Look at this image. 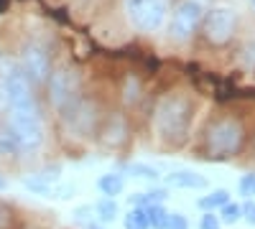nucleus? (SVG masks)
I'll return each mask as SVG.
<instances>
[{
    "instance_id": "obj_3",
    "label": "nucleus",
    "mask_w": 255,
    "mask_h": 229,
    "mask_svg": "<svg viewBox=\"0 0 255 229\" xmlns=\"http://www.w3.org/2000/svg\"><path fill=\"white\" fill-rule=\"evenodd\" d=\"M243 140H245L243 122L235 117H222L209 125V130L204 135V148H207L209 158L222 160V158L235 155L243 148Z\"/></svg>"
},
{
    "instance_id": "obj_4",
    "label": "nucleus",
    "mask_w": 255,
    "mask_h": 229,
    "mask_svg": "<svg viewBox=\"0 0 255 229\" xmlns=\"http://www.w3.org/2000/svg\"><path fill=\"white\" fill-rule=\"evenodd\" d=\"M123 5H125V13L130 18V23L145 33L161 28L163 18H166L163 0H123Z\"/></svg>"
},
{
    "instance_id": "obj_11",
    "label": "nucleus",
    "mask_w": 255,
    "mask_h": 229,
    "mask_svg": "<svg viewBox=\"0 0 255 229\" xmlns=\"http://www.w3.org/2000/svg\"><path fill=\"white\" fill-rule=\"evenodd\" d=\"M97 189L102 191V196L115 199V196H120L123 189H125V178H123L120 173H105V176H100V181H97Z\"/></svg>"
},
{
    "instance_id": "obj_7",
    "label": "nucleus",
    "mask_w": 255,
    "mask_h": 229,
    "mask_svg": "<svg viewBox=\"0 0 255 229\" xmlns=\"http://www.w3.org/2000/svg\"><path fill=\"white\" fill-rule=\"evenodd\" d=\"M0 94H3V102L8 107H18V105H23V102L33 99L31 81L20 67H13V64L5 67L3 79H0Z\"/></svg>"
},
{
    "instance_id": "obj_26",
    "label": "nucleus",
    "mask_w": 255,
    "mask_h": 229,
    "mask_svg": "<svg viewBox=\"0 0 255 229\" xmlns=\"http://www.w3.org/2000/svg\"><path fill=\"white\" fill-rule=\"evenodd\" d=\"M87 229H105V227H102V224H100V222H95V219H92V222H90V224H87Z\"/></svg>"
},
{
    "instance_id": "obj_12",
    "label": "nucleus",
    "mask_w": 255,
    "mask_h": 229,
    "mask_svg": "<svg viewBox=\"0 0 255 229\" xmlns=\"http://www.w3.org/2000/svg\"><path fill=\"white\" fill-rule=\"evenodd\" d=\"M227 201H230V191H227V189H215L212 194H207V196L199 199V209H204V212H217V209H222Z\"/></svg>"
},
{
    "instance_id": "obj_14",
    "label": "nucleus",
    "mask_w": 255,
    "mask_h": 229,
    "mask_svg": "<svg viewBox=\"0 0 255 229\" xmlns=\"http://www.w3.org/2000/svg\"><path fill=\"white\" fill-rule=\"evenodd\" d=\"M143 212H145L148 227L163 229V222H166V217H168V212L163 209V204H145V206H143Z\"/></svg>"
},
{
    "instance_id": "obj_2",
    "label": "nucleus",
    "mask_w": 255,
    "mask_h": 229,
    "mask_svg": "<svg viewBox=\"0 0 255 229\" xmlns=\"http://www.w3.org/2000/svg\"><path fill=\"white\" fill-rule=\"evenodd\" d=\"M10 130L20 151H36L44 143V117H41L36 97L18 107H10Z\"/></svg>"
},
{
    "instance_id": "obj_20",
    "label": "nucleus",
    "mask_w": 255,
    "mask_h": 229,
    "mask_svg": "<svg viewBox=\"0 0 255 229\" xmlns=\"http://www.w3.org/2000/svg\"><path fill=\"white\" fill-rule=\"evenodd\" d=\"M163 229H189V219H186L184 214L174 212V214H168V217H166Z\"/></svg>"
},
{
    "instance_id": "obj_29",
    "label": "nucleus",
    "mask_w": 255,
    "mask_h": 229,
    "mask_svg": "<svg viewBox=\"0 0 255 229\" xmlns=\"http://www.w3.org/2000/svg\"><path fill=\"white\" fill-rule=\"evenodd\" d=\"M250 3H253V5H255V0H250Z\"/></svg>"
},
{
    "instance_id": "obj_6",
    "label": "nucleus",
    "mask_w": 255,
    "mask_h": 229,
    "mask_svg": "<svg viewBox=\"0 0 255 229\" xmlns=\"http://www.w3.org/2000/svg\"><path fill=\"white\" fill-rule=\"evenodd\" d=\"M79 92V76L74 69L69 67H59L56 72H51L49 76V99L56 110H64L67 105H72V99Z\"/></svg>"
},
{
    "instance_id": "obj_13",
    "label": "nucleus",
    "mask_w": 255,
    "mask_h": 229,
    "mask_svg": "<svg viewBox=\"0 0 255 229\" xmlns=\"http://www.w3.org/2000/svg\"><path fill=\"white\" fill-rule=\"evenodd\" d=\"M95 214H97V219H100V224H108V222H113L115 217H118V201L115 199H100L97 201V206H95Z\"/></svg>"
},
{
    "instance_id": "obj_15",
    "label": "nucleus",
    "mask_w": 255,
    "mask_h": 229,
    "mask_svg": "<svg viewBox=\"0 0 255 229\" xmlns=\"http://www.w3.org/2000/svg\"><path fill=\"white\" fill-rule=\"evenodd\" d=\"M123 227H125V229H151V227H148V219H145L143 206H133V209L125 214Z\"/></svg>"
},
{
    "instance_id": "obj_5",
    "label": "nucleus",
    "mask_w": 255,
    "mask_h": 229,
    "mask_svg": "<svg viewBox=\"0 0 255 229\" xmlns=\"http://www.w3.org/2000/svg\"><path fill=\"white\" fill-rule=\"evenodd\" d=\"M202 13L204 10L197 0H184V3H179L176 10H174V18H171V28H168L171 41L186 44V41L197 33V28L202 23Z\"/></svg>"
},
{
    "instance_id": "obj_1",
    "label": "nucleus",
    "mask_w": 255,
    "mask_h": 229,
    "mask_svg": "<svg viewBox=\"0 0 255 229\" xmlns=\"http://www.w3.org/2000/svg\"><path fill=\"white\" fill-rule=\"evenodd\" d=\"M191 115H194V102L184 94H166L153 115V128L161 140L166 143H181L189 133Z\"/></svg>"
},
{
    "instance_id": "obj_8",
    "label": "nucleus",
    "mask_w": 255,
    "mask_h": 229,
    "mask_svg": "<svg viewBox=\"0 0 255 229\" xmlns=\"http://www.w3.org/2000/svg\"><path fill=\"white\" fill-rule=\"evenodd\" d=\"M235 26H238V18L230 8H215L204 18V38L215 46H222L235 36Z\"/></svg>"
},
{
    "instance_id": "obj_23",
    "label": "nucleus",
    "mask_w": 255,
    "mask_h": 229,
    "mask_svg": "<svg viewBox=\"0 0 255 229\" xmlns=\"http://www.w3.org/2000/svg\"><path fill=\"white\" fill-rule=\"evenodd\" d=\"M243 219L255 227V201H245L243 204Z\"/></svg>"
},
{
    "instance_id": "obj_25",
    "label": "nucleus",
    "mask_w": 255,
    "mask_h": 229,
    "mask_svg": "<svg viewBox=\"0 0 255 229\" xmlns=\"http://www.w3.org/2000/svg\"><path fill=\"white\" fill-rule=\"evenodd\" d=\"M245 59L250 61V64H255V46H248L245 49Z\"/></svg>"
},
{
    "instance_id": "obj_10",
    "label": "nucleus",
    "mask_w": 255,
    "mask_h": 229,
    "mask_svg": "<svg viewBox=\"0 0 255 229\" xmlns=\"http://www.w3.org/2000/svg\"><path fill=\"white\" fill-rule=\"evenodd\" d=\"M168 189H207V178L194 171H174L166 178Z\"/></svg>"
},
{
    "instance_id": "obj_19",
    "label": "nucleus",
    "mask_w": 255,
    "mask_h": 229,
    "mask_svg": "<svg viewBox=\"0 0 255 229\" xmlns=\"http://www.w3.org/2000/svg\"><path fill=\"white\" fill-rule=\"evenodd\" d=\"M123 99H125V105H135L140 99V81L135 76H128L125 89H123Z\"/></svg>"
},
{
    "instance_id": "obj_17",
    "label": "nucleus",
    "mask_w": 255,
    "mask_h": 229,
    "mask_svg": "<svg viewBox=\"0 0 255 229\" xmlns=\"http://www.w3.org/2000/svg\"><path fill=\"white\" fill-rule=\"evenodd\" d=\"M18 140L10 130V125H5V128H0V155H10V153H18Z\"/></svg>"
},
{
    "instance_id": "obj_16",
    "label": "nucleus",
    "mask_w": 255,
    "mask_h": 229,
    "mask_svg": "<svg viewBox=\"0 0 255 229\" xmlns=\"http://www.w3.org/2000/svg\"><path fill=\"white\" fill-rule=\"evenodd\" d=\"M217 217H220V222L222 224H235V222H240L243 219V206L240 204H235V201H227L222 209H217Z\"/></svg>"
},
{
    "instance_id": "obj_9",
    "label": "nucleus",
    "mask_w": 255,
    "mask_h": 229,
    "mask_svg": "<svg viewBox=\"0 0 255 229\" xmlns=\"http://www.w3.org/2000/svg\"><path fill=\"white\" fill-rule=\"evenodd\" d=\"M23 74L28 76V81L33 84H44L51 76V59L49 51L41 44H31L23 51Z\"/></svg>"
},
{
    "instance_id": "obj_18",
    "label": "nucleus",
    "mask_w": 255,
    "mask_h": 229,
    "mask_svg": "<svg viewBox=\"0 0 255 229\" xmlns=\"http://www.w3.org/2000/svg\"><path fill=\"white\" fill-rule=\"evenodd\" d=\"M125 171L130 173L133 178H143V181H158V171L153 168V165H145V163H130Z\"/></svg>"
},
{
    "instance_id": "obj_27",
    "label": "nucleus",
    "mask_w": 255,
    "mask_h": 229,
    "mask_svg": "<svg viewBox=\"0 0 255 229\" xmlns=\"http://www.w3.org/2000/svg\"><path fill=\"white\" fill-rule=\"evenodd\" d=\"M5 189H8V181H5L3 176H0V191H5Z\"/></svg>"
},
{
    "instance_id": "obj_21",
    "label": "nucleus",
    "mask_w": 255,
    "mask_h": 229,
    "mask_svg": "<svg viewBox=\"0 0 255 229\" xmlns=\"http://www.w3.org/2000/svg\"><path fill=\"white\" fill-rule=\"evenodd\" d=\"M240 196H255V173H245L238 183Z\"/></svg>"
},
{
    "instance_id": "obj_28",
    "label": "nucleus",
    "mask_w": 255,
    "mask_h": 229,
    "mask_svg": "<svg viewBox=\"0 0 255 229\" xmlns=\"http://www.w3.org/2000/svg\"><path fill=\"white\" fill-rule=\"evenodd\" d=\"M3 105H5V102H3V94H0V107H3Z\"/></svg>"
},
{
    "instance_id": "obj_24",
    "label": "nucleus",
    "mask_w": 255,
    "mask_h": 229,
    "mask_svg": "<svg viewBox=\"0 0 255 229\" xmlns=\"http://www.w3.org/2000/svg\"><path fill=\"white\" fill-rule=\"evenodd\" d=\"M74 217H77L79 224H90V222H92V219H90V217H92V206H79V209L74 212Z\"/></svg>"
},
{
    "instance_id": "obj_22",
    "label": "nucleus",
    "mask_w": 255,
    "mask_h": 229,
    "mask_svg": "<svg viewBox=\"0 0 255 229\" xmlns=\"http://www.w3.org/2000/svg\"><path fill=\"white\" fill-rule=\"evenodd\" d=\"M199 229H222V222L215 212H204L202 222H199Z\"/></svg>"
}]
</instances>
